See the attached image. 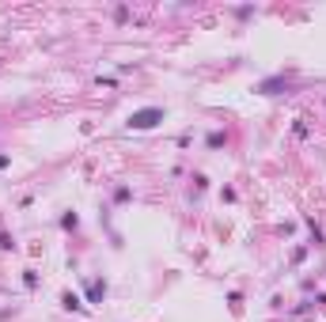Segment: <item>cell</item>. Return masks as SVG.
<instances>
[{
	"label": "cell",
	"mask_w": 326,
	"mask_h": 322,
	"mask_svg": "<svg viewBox=\"0 0 326 322\" xmlns=\"http://www.w3.org/2000/svg\"><path fill=\"white\" fill-rule=\"evenodd\" d=\"M159 121H163V110H159V106H144V110H133V114H129V129H152V125H159Z\"/></svg>",
	"instance_id": "obj_1"
},
{
	"label": "cell",
	"mask_w": 326,
	"mask_h": 322,
	"mask_svg": "<svg viewBox=\"0 0 326 322\" xmlns=\"http://www.w3.org/2000/svg\"><path fill=\"white\" fill-rule=\"evenodd\" d=\"M102 296H106V284H102V280H87V299H91V303H99Z\"/></svg>",
	"instance_id": "obj_2"
},
{
	"label": "cell",
	"mask_w": 326,
	"mask_h": 322,
	"mask_svg": "<svg viewBox=\"0 0 326 322\" xmlns=\"http://www.w3.org/2000/svg\"><path fill=\"white\" fill-rule=\"evenodd\" d=\"M61 303H65V311H76V315L84 311V303H80V296H72V292H65V296H61Z\"/></svg>",
	"instance_id": "obj_3"
},
{
	"label": "cell",
	"mask_w": 326,
	"mask_h": 322,
	"mask_svg": "<svg viewBox=\"0 0 326 322\" xmlns=\"http://www.w3.org/2000/svg\"><path fill=\"white\" fill-rule=\"evenodd\" d=\"M277 88H284V80H281V76H277V80H266V84H258V91H262V95H273Z\"/></svg>",
	"instance_id": "obj_4"
},
{
	"label": "cell",
	"mask_w": 326,
	"mask_h": 322,
	"mask_svg": "<svg viewBox=\"0 0 326 322\" xmlns=\"http://www.w3.org/2000/svg\"><path fill=\"white\" fill-rule=\"evenodd\" d=\"M224 144V133H209V148H220Z\"/></svg>",
	"instance_id": "obj_5"
},
{
	"label": "cell",
	"mask_w": 326,
	"mask_h": 322,
	"mask_svg": "<svg viewBox=\"0 0 326 322\" xmlns=\"http://www.w3.org/2000/svg\"><path fill=\"white\" fill-rule=\"evenodd\" d=\"M76 224H80V220H76V212H69V216L61 220V228H69V231H72V228H76Z\"/></svg>",
	"instance_id": "obj_6"
}]
</instances>
